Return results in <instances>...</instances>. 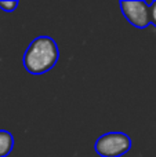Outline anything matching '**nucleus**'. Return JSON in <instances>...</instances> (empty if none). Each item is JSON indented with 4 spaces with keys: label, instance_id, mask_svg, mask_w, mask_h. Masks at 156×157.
Listing matches in <instances>:
<instances>
[{
    "label": "nucleus",
    "instance_id": "obj_1",
    "mask_svg": "<svg viewBox=\"0 0 156 157\" xmlns=\"http://www.w3.org/2000/svg\"><path fill=\"white\" fill-rule=\"evenodd\" d=\"M60 59V50L54 39L39 36L33 39L24 54V66L30 75L50 72Z\"/></svg>",
    "mask_w": 156,
    "mask_h": 157
},
{
    "label": "nucleus",
    "instance_id": "obj_2",
    "mask_svg": "<svg viewBox=\"0 0 156 157\" xmlns=\"http://www.w3.org/2000/svg\"><path fill=\"white\" fill-rule=\"evenodd\" d=\"M94 149L101 157H122L131 149V138L124 132H107L96 141Z\"/></svg>",
    "mask_w": 156,
    "mask_h": 157
},
{
    "label": "nucleus",
    "instance_id": "obj_3",
    "mask_svg": "<svg viewBox=\"0 0 156 157\" xmlns=\"http://www.w3.org/2000/svg\"><path fill=\"white\" fill-rule=\"evenodd\" d=\"M122 14L130 25L137 29H145L151 25V10L145 2H119Z\"/></svg>",
    "mask_w": 156,
    "mask_h": 157
},
{
    "label": "nucleus",
    "instance_id": "obj_4",
    "mask_svg": "<svg viewBox=\"0 0 156 157\" xmlns=\"http://www.w3.org/2000/svg\"><path fill=\"white\" fill-rule=\"evenodd\" d=\"M14 149V136L7 130H0V157H7Z\"/></svg>",
    "mask_w": 156,
    "mask_h": 157
},
{
    "label": "nucleus",
    "instance_id": "obj_5",
    "mask_svg": "<svg viewBox=\"0 0 156 157\" xmlns=\"http://www.w3.org/2000/svg\"><path fill=\"white\" fill-rule=\"evenodd\" d=\"M17 7H18V2H17V0H10V2L0 0V8H2L4 13H13V11H15Z\"/></svg>",
    "mask_w": 156,
    "mask_h": 157
},
{
    "label": "nucleus",
    "instance_id": "obj_6",
    "mask_svg": "<svg viewBox=\"0 0 156 157\" xmlns=\"http://www.w3.org/2000/svg\"><path fill=\"white\" fill-rule=\"evenodd\" d=\"M149 10H151V25L156 28V2L149 4Z\"/></svg>",
    "mask_w": 156,
    "mask_h": 157
}]
</instances>
